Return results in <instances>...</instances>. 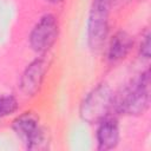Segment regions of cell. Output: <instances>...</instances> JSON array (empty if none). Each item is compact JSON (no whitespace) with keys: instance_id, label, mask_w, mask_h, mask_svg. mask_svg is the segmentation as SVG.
Wrapping results in <instances>:
<instances>
[{"instance_id":"obj_1","label":"cell","mask_w":151,"mask_h":151,"mask_svg":"<svg viewBox=\"0 0 151 151\" xmlns=\"http://www.w3.org/2000/svg\"><path fill=\"white\" fill-rule=\"evenodd\" d=\"M150 103V73L146 70L113 99V109L124 114H142Z\"/></svg>"},{"instance_id":"obj_2","label":"cell","mask_w":151,"mask_h":151,"mask_svg":"<svg viewBox=\"0 0 151 151\" xmlns=\"http://www.w3.org/2000/svg\"><path fill=\"white\" fill-rule=\"evenodd\" d=\"M113 99L114 96L107 85H98L83 100L80 106L81 118L90 124H98L109 117L110 111L113 109Z\"/></svg>"},{"instance_id":"obj_3","label":"cell","mask_w":151,"mask_h":151,"mask_svg":"<svg viewBox=\"0 0 151 151\" xmlns=\"http://www.w3.org/2000/svg\"><path fill=\"white\" fill-rule=\"evenodd\" d=\"M110 0H93L87 20V40L92 51H99L109 33Z\"/></svg>"},{"instance_id":"obj_4","label":"cell","mask_w":151,"mask_h":151,"mask_svg":"<svg viewBox=\"0 0 151 151\" xmlns=\"http://www.w3.org/2000/svg\"><path fill=\"white\" fill-rule=\"evenodd\" d=\"M12 127L17 136L26 144L27 149L42 150L47 147L48 138L46 131L39 125V120L33 113H22L13 122Z\"/></svg>"},{"instance_id":"obj_5","label":"cell","mask_w":151,"mask_h":151,"mask_svg":"<svg viewBox=\"0 0 151 151\" xmlns=\"http://www.w3.org/2000/svg\"><path fill=\"white\" fill-rule=\"evenodd\" d=\"M59 24L54 15L45 14L35 24L29 34V45L37 53L47 52L57 41Z\"/></svg>"},{"instance_id":"obj_6","label":"cell","mask_w":151,"mask_h":151,"mask_svg":"<svg viewBox=\"0 0 151 151\" xmlns=\"http://www.w3.org/2000/svg\"><path fill=\"white\" fill-rule=\"evenodd\" d=\"M47 70V63L45 59L39 58L32 61L24 71L20 78V90L26 96H34L41 87L45 73Z\"/></svg>"},{"instance_id":"obj_7","label":"cell","mask_w":151,"mask_h":151,"mask_svg":"<svg viewBox=\"0 0 151 151\" xmlns=\"http://www.w3.org/2000/svg\"><path fill=\"white\" fill-rule=\"evenodd\" d=\"M98 129L96 133L98 149L99 150H111L114 149L119 142V126L114 118L106 117L98 123Z\"/></svg>"},{"instance_id":"obj_8","label":"cell","mask_w":151,"mask_h":151,"mask_svg":"<svg viewBox=\"0 0 151 151\" xmlns=\"http://www.w3.org/2000/svg\"><path fill=\"white\" fill-rule=\"evenodd\" d=\"M132 39L126 32H118L114 34V37L111 39L109 51H107V58L111 63L119 61L124 59L127 53L130 52L132 47Z\"/></svg>"},{"instance_id":"obj_9","label":"cell","mask_w":151,"mask_h":151,"mask_svg":"<svg viewBox=\"0 0 151 151\" xmlns=\"http://www.w3.org/2000/svg\"><path fill=\"white\" fill-rule=\"evenodd\" d=\"M18 107L17 99L13 96L0 94V117L8 116L13 113Z\"/></svg>"},{"instance_id":"obj_10","label":"cell","mask_w":151,"mask_h":151,"mask_svg":"<svg viewBox=\"0 0 151 151\" xmlns=\"http://www.w3.org/2000/svg\"><path fill=\"white\" fill-rule=\"evenodd\" d=\"M139 53L145 59L150 58V33H146L144 39L142 40L140 47H139Z\"/></svg>"},{"instance_id":"obj_11","label":"cell","mask_w":151,"mask_h":151,"mask_svg":"<svg viewBox=\"0 0 151 151\" xmlns=\"http://www.w3.org/2000/svg\"><path fill=\"white\" fill-rule=\"evenodd\" d=\"M45 1H47V2H50V4H59V2H61L63 0H45Z\"/></svg>"},{"instance_id":"obj_12","label":"cell","mask_w":151,"mask_h":151,"mask_svg":"<svg viewBox=\"0 0 151 151\" xmlns=\"http://www.w3.org/2000/svg\"><path fill=\"white\" fill-rule=\"evenodd\" d=\"M110 1H111V4H112V2H113V1H114V0H110Z\"/></svg>"}]
</instances>
